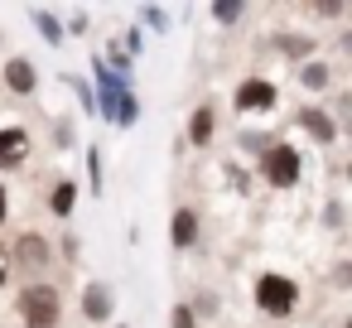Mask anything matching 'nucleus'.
I'll return each mask as SVG.
<instances>
[{
    "instance_id": "1",
    "label": "nucleus",
    "mask_w": 352,
    "mask_h": 328,
    "mask_svg": "<svg viewBox=\"0 0 352 328\" xmlns=\"http://www.w3.org/2000/svg\"><path fill=\"white\" fill-rule=\"evenodd\" d=\"M256 304H261L265 314L285 318V314H294L299 289H294V280H285V275H261V280H256Z\"/></svg>"
},
{
    "instance_id": "2",
    "label": "nucleus",
    "mask_w": 352,
    "mask_h": 328,
    "mask_svg": "<svg viewBox=\"0 0 352 328\" xmlns=\"http://www.w3.org/2000/svg\"><path fill=\"white\" fill-rule=\"evenodd\" d=\"M20 309H25V323H30V328H54V323H58V289L30 285V289L20 294Z\"/></svg>"
},
{
    "instance_id": "3",
    "label": "nucleus",
    "mask_w": 352,
    "mask_h": 328,
    "mask_svg": "<svg viewBox=\"0 0 352 328\" xmlns=\"http://www.w3.org/2000/svg\"><path fill=\"white\" fill-rule=\"evenodd\" d=\"M261 169H265V179H270L275 188H289V184L299 179V155H294L289 145H275V150L261 160Z\"/></svg>"
},
{
    "instance_id": "4",
    "label": "nucleus",
    "mask_w": 352,
    "mask_h": 328,
    "mask_svg": "<svg viewBox=\"0 0 352 328\" xmlns=\"http://www.w3.org/2000/svg\"><path fill=\"white\" fill-rule=\"evenodd\" d=\"M236 107H241V111H270V107H275V87L261 83V78H251V83L236 87Z\"/></svg>"
},
{
    "instance_id": "5",
    "label": "nucleus",
    "mask_w": 352,
    "mask_h": 328,
    "mask_svg": "<svg viewBox=\"0 0 352 328\" xmlns=\"http://www.w3.org/2000/svg\"><path fill=\"white\" fill-rule=\"evenodd\" d=\"M25 155H30V135L25 131H0V169H15V164H25Z\"/></svg>"
},
{
    "instance_id": "6",
    "label": "nucleus",
    "mask_w": 352,
    "mask_h": 328,
    "mask_svg": "<svg viewBox=\"0 0 352 328\" xmlns=\"http://www.w3.org/2000/svg\"><path fill=\"white\" fill-rule=\"evenodd\" d=\"M6 83H10L15 92H34V68H30L25 58H15V63L6 68Z\"/></svg>"
},
{
    "instance_id": "7",
    "label": "nucleus",
    "mask_w": 352,
    "mask_h": 328,
    "mask_svg": "<svg viewBox=\"0 0 352 328\" xmlns=\"http://www.w3.org/2000/svg\"><path fill=\"white\" fill-rule=\"evenodd\" d=\"M193 237H198V217L188 208L174 212V246H193Z\"/></svg>"
},
{
    "instance_id": "8",
    "label": "nucleus",
    "mask_w": 352,
    "mask_h": 328,
    "mask_svg": "<svg viewBox=\"0 0 352 328\" xmlns=\"http://www.w3.org/2000/svg\"><path fill=\"white\" fill-rule=\"evenodd\" d=\"M10 261H20V265H39V261H49V246H44L39 237H25V241H20V256H10Z\"/></svg>"
},
{
    "instance_id": "9",
    "label": "nucleus",
    "mask_w": 352,
    "mask_h": 328,
    "mask_svg": "<svg viewBox=\"0 0 352 328\" xmlns=\"http://www.w3.org/2000/svg\"><path fill=\"white\" fill-rule=\"evenodd\" d=\"M73 203H78V184H58V188H54V212H58V217H68V212H73Z\"/></svg>"
},
{
    "instance_id": "10",
    "label": "nucleus",
    "mask_w": 352,
    "mask_h": 328,
    "mask_svg": "<svg viewBox=\"0 0 352 328\" xmlns=\"http://www.w3.org/2000/svg\"><path fill=\"white\" fill-rule=\"evenodd\" d=\"M188 135L203 145V140L212 135V111H193V121H188Z\"/></svg>"
},
{
    "instance_id": "11",
    "label": "nucleus",
    "mask_w": 352,
    "mask_h": 328,
    "mask_svg": "<svg viewBox=\"0 0 352 328\" xmlns=\"http://www.w3.org/2000/svg\"><path fill=\"white\" fill-rule=\"evenodd\" d=\"M304 126H309L318 140H333V121H328L323 111H304Z\"/></svg>"
},
{
    "instance_id": "12",
    "label": "nucleus",
    "mask_w": 352,
    "mask_h": 328,
    "mask_svg": "<svg viewBox=\"0 0 352 328\" xmlns=\"http://www.w3.org/2000/svg\"><path fill=\"white\" fill-rule=\"evenodd\" d=\"M107 309H111V304H107V289L92 285V289H87V318H107Z\"/></svg>"
},
{
    "instance_id": "13",
    "label": "nucleus",
    "mask_w": 352,
    "mask_h": 328,
    "mask_svg": "<svg viewBox=\"0 0 352 328\" xmlns=\"http://www.w3.org/2000/svg\"><path fill=\"white\" fill-rule=\"evenodd\" d=\"M299 78H304V87H323V83H328V68H318V63H309V68H304Z\"/></svg>"
},
{
    "instance_id": "14",
    "label": "nucleus",
    "mask_w": 352,
    "mask_h": 328,
    "mask_svg": "<svg viewBox=\"0 0 352 328\" xmlns=\"http://www.w3.org/2000/svg\"><path fill=\"white\" fill-rule=\"evenodd\" d=\"M39 30H44V39H49V44H58V39H63V34H58V25H54V15H39Z\"/></svg>"
},
{
    "instance_id": "15",
    "label": "nucleus",
    "mask_w": 352,
    "mask_h": 328,
    "mask_svg": "<svg viewBox=\"0 0 352 328\" xmlns=\"http://www.w3.org/2000/svg\"><path fill=\"white\" fill-rule=\"evenodd\" d=\"M174 328H193V309H188V304L174 309Z\"/></svg>"
},
{
    "instance_id": "16",
    "label": "nucleus",
    "mask_w": 352,
    "mask_h": 328,
    "mask_svg": "<svg viewBox=\"0 0 352 328\" xmlns=\"http://www.w3.org/2000/svg\"><path fill=\"white\" fill-rule=\"evenodd\" d=\"M10 270H15V261H10V251H6V246H0V285L10 280Z\"/></svg>"
},
{
    "instance_id": "17",
    "label": "nucleus",
    "mask_w": 352,
    "mask_h": 328,
    "mask_svg": "<svg viewBox=\"0 0 352 328\" xmlns=\"http://www.w3.org/2000/svg\"><path fill=\"white\" fill-rule=\"evenodd\" d=\"M0 222H6V188H0Z\"/></svg>"
}]
</instances>
